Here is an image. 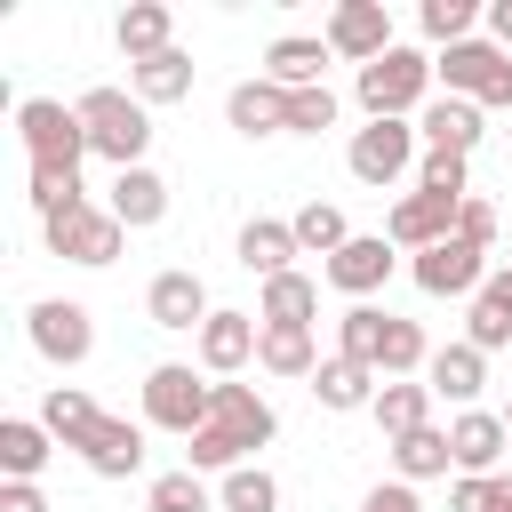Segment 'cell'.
<instances>
[{
    "instance_id": "1",
    "label": "cell",
    "mask_w": 512,
    "mask_h": 512,
    "mask_svg": "<svg viewBox=\"0 0 512 512\" xmlns=\"http://www.w3.org/2000/svg\"><path fill=\"white\" fill-rule=\"evenodd\" d=\"M72 112L88 128V152L112 160V176L144 168V152H152V104H136V88H88Z\"/></svg>"
},
{
    "instance_id": "2",
    "label": "cell",
    "mask_w": 512,
    "mask_h": 512,
    "mask_svg": "<svg viewBox=\"0 0 512 512\" xmlns=\"http://www.w3.org/2000/svg\"><path fill=\"white\" fill-rule=\"evenodd\" d=\"M432 80H440V72H432V56H424V48H384L376 64H360V72H352V96H360V112H368V120H408V112L432 96Z\"/></svg>"
},
{
    "instance_id": "3",
    "label": "cell",
    "mask_w": 512,
    "mask_h": 512,
    "mask_svg": "<svg viewBox=\"0 0 512 512\" xmlns=\"http://www.w3.org/2000/svg\"><path fill=\"white\" fill-rule=\"evenodd\" d=\"M208 408H216V384H208V376H192L184 360H160V368H144V424H152V432H176V440H192V432L208 424Z\"/></svg>"
},
{
    "instance_id": "4",
    "label": "cell",
    "mask_w": 512,
    "mask_h": 512,
    "mask_svg": "<svg viewBox=\"0 0 512 512\" xmlns=\"http://www.w3.org/2000/svg\"><path fill=\"white\" fill-rule=\"evenodd\" d=\"M432 72H440V96H472L480 112L512 104V56L496 40H456V48L432 56Z\"/></svg>"
},
{
    "instance_id": "5",
    "label": "cell",
    "mask_w": 512,
    "mask_h": 512,
    "mask_svg": "<svg viewBox=\"0 0 512 512\" xmlns=\"http://www.w3.org/2000/svg\"><path fill=\"white\" fill-rule=\"evenodd\" d=\"M16 136H24L32 168H80V160H88V128H80V112L56 104V96H24V104H16Z\"/></svg>"
},
{
    "instance_id": "6",
    "label": "cell",
    "mask_w": 512,
    "mask_h": 512,
    "mask_svg": "<svg viewBox=\"0 0 512 512\" xmlns=\"http://www.w3.org/2000/svg\"><path fill=\"white\" fill-rule=\"evenodd\" d=\"M416 144H424V136H416L408 120H368V128H352V144H344V168H352L360 184H376V192H384V184H400V176L424 160Z\"/></svg>"
},
{
    "instance_id": "7",
    "label": "cell",
    "mask_w": 512,
    "mask_h": 512,
    "mask_svg": "<svg viewBox=\"0 0 512 512\" xmlns=\"http://www.w3.org/2000/svg\"><path fill=\"white\" fill-rule=\"evenodd\" d=\"M24 336H32V352H40L48 368H80V360L96 352V320H88V304H72V296H40V304L24 312Z\"/></svg>"
},
{
    "instance_id": "8",
    "label": "cell",
    "mask_w": 512,
    "mask_h": 512,
    "mask_svg": "<svg viewBox=\"0 0 512 512\" xmlns=\"http://www.w3.org/2000/svg\"><path fill=\"white\" fill-rule=\"evenodd\" d=\"M40 232H48V256H64V264H88V272H96V264H112V256H120V240H128V224H120L112 208H96V200H88V208H64V216H48Z\"/></svg>"
},
{
    "instance_id": "9",
    "label": "cell",
    "mask_w": 512,
    "mask_h": 512,
    "mask_svg": "<svg viewBox=\"0 0 512 512\" xmlns=\"http://www.w3.org/2000/svg\"><path fill=\"white\" fill-rule=\"evenodd\" d=\"M320 40H328V56H344V64H376L384 48H400V40H392V16H384V0H336Z\"/></svg>"
},
{
    "instance_id": "10",
    "label": "cell",
    "mask_w": 512,
    "mask_h": 512,
    "mask_svg": "<svg viewBox=\"0 0 512 512\" xmlns=\"http://www.w3.org/2000/svg\"><path fill=\"white\" fill-rule=\"evenodd\" d=\"M392 264H400V248H392L384 232H352V240H344V248L320 264V280H328V288H344L352 304H368V296L392 280Z\"/></svg>"
},
{
    "instance_id": "11",
    "label": "cell",
    "mask_w": 512,
    "mask_h": 512,
    "mask_svg": "<svg viewBox=\"0 0 512 512\" xmlns=\"http://www.w3.org/2000/svg\"><path fill=\"white\" fill-rule=\"evenodd\" d=\"M208 312H216V304H208L200 272H184V264L152 272V288H144V320H152V328H168V336H200Z\"/></svg>"
},
{
    "instance_id": "12",
    "label": "cell",
    "mask_w": 512,
    "mask_h": 512,
    "mask_svg": "<svg viewBox=\"0 0 512 512\" xmlns=\"http://www.w3.org/2000/svg\"><path fill=\"white\" fill-rule=\"evenodd\" d=\"M408 272H416V288H424V296H480V280H488L496 264H488V248H472V240H456V232H448V240H440V248H424Z\"/></svg>"
},
{
    "instance_id": "13",
    "label": "cell",
    "mask_w": 512,
    "mask_h": 512,
    "mask_svg": "<svg viewBox=\"0 0 512 512\" xmlns=\"http://www.w3.org/2000/svg\"><path fill=\"white\" fill-rule=\"evenodd\" d=\"M256 344H264V320L256 312H208V328L192 336V352H200V376H240L248 360H256Z\"/></svg>"
},
{
    "instance_id": "14",
    "label": "cell",
    "mask_w": 512,
    "mask_h": 512,
    "mask_svg": "<svg viewBox=\"0 0 512 512\" xmlns=\"http://www.w3.org/2000/svg\"><path fill=\"white\" fill-rule=\"evenodd\" d=\"M208 432H224V440L248 456V448H272V440H280V416H272V400H264L256 384H216Z\"/></svg>"
},
{
    "instance_id": "15",
    "label": "cell",
    "mask_w": 512,
    "mask_h": 512,
    "mask_svg": "<svg viewBox=\"0 0 512 512\" xmlns=\"http://www.w3.org/2000/svg\"><path fill=\"white\" fill-rule=\"evenodd\" d=\"M456 208H464V200L400 192V200H392V216H384V240H392V248H408V256H424V248H440V240L456 232Z\"/></svg>"
},
{
    "instance_id": "16",
    "label": "cell",
    "mask_w": 512,
    "mask_h": 512,
    "mask_svg": "<svg viewBox=\"0 0 512 512\" xmlns=\"http://www.w3.org/2000/svg\"><path fill=\"white\" fill-rule=\"evenodd\" d=\"M96 480H136L144 472V424H128V416H96L88 424V440L72 448Z\"/></svg>"
},
{
    "instance_id": "17",
    "label": "cell",
    "mask_w": 512,
    "mask_h": 512,
    "mask_svg": "<svg viewBox=\"0 0 512 512\" xmlns=\"http://www.w3.org/2000/svg\"><path fill=\"white\" fill-rule=\"evenodd\" d=\"M448 448H456V472H464V480H488L496 456L512 448V432H504L496 408H456V416H448Z\"/></svg>"
},
{
    "instance_id": "18",
    "label": "cell",
    "mask_w": 512,
    "mask_h": 512,
    "mask_svg": "<svg viewBox=\"0 0 512 512\" xmlns=\"http://www.w3.org/2000/svg\"><path fill=\"white\" fill-rule=\"evenodd\" d=\"M416 136H424V152H464L472 160V144L488 136V112L472 96H432L424 120H416Z\"/></svg>"
},
{
    "instance_id": "19",
    "label": "cell",
    "mask_w": 512,
    "mask_h": 512,
    "mask_svg": "<svg viewBox=\"0 0 512 512\" xmlns=\"http://www.w3.org/2000/svg\"><path fill=\"white\" fill-rule=\"evenodd\" d=\"M424 384H432V400H456V408H472L480 392H488V352L480 344H440L432 360H424Z\"/></svg>"
},
{
    "instance_id": "20",
    "label": "cell",
    "mask_w": 512,
    "mask_h": 512,
    "mask_svg": "<svg viewBox=\"0 0 512 512\" xmlns=\"http://www.w3.org/2000/svg\"><path fill=\"white\" fill-rule=\"evenodd\" d=\"M224 120H232V136H288V88H272L264 72L256 80H240L232 96H224Z\"/></svg>"
},
{
    "instance_id": "21",
    "label": "cell",
    "mask_w": 512,
    "mask_h": 512,
    "mask_svg": "<svg viewBox=\"0 0 512 512\" xmlns=\"http://www.w3.org/2000/svg\"><path fill=\"white\" fill-rule=\"evenodd\" d=\"M464 344L512 352V264H496V272L480 280V296H472V312H464Z\"/></svg>"
},
{
    "instance_id": "22",
    "label": "cell",
    "mask_w": 512,
    "mask_h": 512,
    "mask_svg": "<svg viewBox=\"0 0 512 512\" xmlns=\"http://www.w3.org/2000/svg\"><path fill=\"white\" fill-rule=\"evenodd\" d=\"M104 208H112L128 232H152V224L168 216V176H160V168H120L112 192H104Z\"/></svg>"
},
{
    "instance_id": "23",
    "label": "cell",
    "mask_w": 512,
    "mask_h": 512,
    "mask_svg": "<svg viewBox=\"0 0 512 512\" xmlns=\"http://www.w3.org/2000/svg\"><path fill=\"white\" fill-rule=\"evenodd\" d=\"M232 256H240V272L280 280V272H296L288 256H304V248H296V232H288L280 216H248V224H240V240H232Z\"/></svg>"
},
{
    "instance_id": "24",
    "label": "cell",
    "mask_w": 512,
    "mask_h": 512,
    "mask_svg": "<svg viewBox=\"0 0 512 512\" xmlns=\"http://www.w3.org/2000/svg\"><path fill=\"white\" fill-rule=\"evenodd\" d=\"M112 40H120V56H128V64H152V56H168V48H176V16H168L160 0H128V8H120V24H112Z\"/></svg>"
},
{
    "instance_id": "25",
    "label": "cell",
    "mask_w": 512,
    "mask_h": 512,
    "mask_svg": "<svg viewBox=\"0 0 512 512\" xmlns=\"http://www.w3.org/2000/svg\"><path fill=\"white\" fill-rule=\"evenodd\" d=\"M328 64H336L328 40H304V32H280V40L264 48V80H272V88H328V80H320Z\"/></svg>"
},
{
    "instance_id": "26",
    "label": "cell",
    "mask_w": 512,
    "mask_h": 512,
    "mask_svg": "<svg viewBox=\"0 0 512 512\" xmlns=\"http://www.w3.org/2000/svg\"><path fill=\"white\" fill-rule=\"evenodd\" d=\"M376 392H384V376H376V368H360V360H344V352H328V360H320V376H312V400H320V408H336V416L376 408Z\"/></svg>"
},
{
    "instance_id": "27",
    "label": "cell",
    "mask_w": 512,
    "mask_h": 512,
    "mask_svg": "<svg viewBox=\"0 0 512 512\" xmlns=\"http://www.w3.org/2000/svg\"><path fill=\"white\" fill-rule=\"evenodd\" d=\"M48 456H56V432L40 416H0V480H40Z\"/></svg>"
},
{
    "instance_id": "28",
    "label": "cell",
    "mask_w": 512,
    "mask_h": 512,
    "mask_svg": "<svg viewBox=\"0 0 512 512\" xmlns=\"http://www.w3.org/2000/svg\"><path fill=\"white\" fill-rule=\"evenodd\" d=\"M256 320H264V328H312V320H320V280H304V272H280V280H264V296H256Z\"/></svg>"
},
{
    "instance_id": "29",
    "label": "cell",
    "mask_w": 512,
    "mask_h": 512,
    "mask_svg": "<svg viewBox=\"0 0 512 512\" xmlns=\"http://www.w3.org/2000/svg\"><path fill=\"white\" fill-rule=\"evenodd\" d=\"M376 432L384 440H400V432H424L432 424V384H416V376H384V392H376Z\"/></svg>"
},
{
    "instance_id": "30",
    "label": "cell",
    "mask_w": 512,
    "mask_h": 512,
    "mask_svg": "<svg viewBox=\"0 0 512 512\" xmlns=\"http://www.w3.org/2000/svg\"><path fill=\"white\" fill-rule=\"evenodd\" d=\"M392 448V472L416 488V480H440L448 464H456V448H448V424H424V432H400V440H384Z\"/></svg>"
},
{
    "instance_id": "31",
    "label": "cell",
    "mask_w": 512,
    "mask_h": 512,
    "mask_svg": "<svg viewBox=\"0 0 512 512\" xmlns=\"http://www.w3.org/2000/svg\"><path fill=\"white\" fill-rule=\"evenodd\" d=\"M192 56L184 48H168V56H152V64H128V88H136V104H184L192 96Z\"/></svg>"
},
{
    "instance_id": "32",
    "label": "cell",
    "mask_w": 512,
    "mask_h": 512,
    "mask_svg": "<svg viewBox=\"0 0 512 512\" xmlns=\"http://www.w3.org/2000/svg\"><path fill=\"white\" fill-rule=\"evenodd\" d=\"M256 368H264V376H288V384H296V376L312 384V376H320V344H312V328H264Z\"/></svg>"
},
{
    "instance_id": "33",
    "label": "cell",
    "mask_w": 512,
    "mask_h": 512,
    "mask_svg": "<svg viewBox=\"0 0 512 512\" xmlns=\"http://www.w3.org/2000/svg\"><path fill=\"white\" fill-rule=\"evenodd\" d=\"M288 232H296V248H304V256H320V264L352 240V224H344V208H336V200H304V208L288 216Z\"/></svg>"
},
{
    "instance_id": "34",
    "label": "cell",
    "mask_w": 512,
    "mask_h": 512,
    "mask_svg": "<svg viewBox=\"0 0 512 512\" xmlns=\"http://www.w3.org/2000/svg\"><path fill=\"white\" fill-rule=\"evenodd\" d=\"M96 416H104V408H96V400H88L80 384H48V400H40V424L56 432V448H80Z\"/></svg>"
},
{
    "instance_id": "35",
    "label": "cell",
    "mask_w": 512,
    "mask_h": 512,
    "mask_svg": "<svg viewBox=\"0 0 512 512\" xmlns=\"http://www.w3.org/2000/svg\"><path fill=\"white\" fill-rule=\"evenodd\" d=\"M144 512H224V504L208 496V480H200L192 464H176V472H152V488H144Z\"/></svg>"
},
{
    "instance_id": "36",
    "label": "cell",
    "mask_w": 512,
    "mask_h": 512,
    "mask_svg": "<svg viewBox=\"0 0 512 512\" xmlns=\"http://www.w3.org/2000/svg\"><path fill=\"white\" fill-rule=\"evenodd\" d=\"M384 328H392V312L352 304V312L336 320V352H344V360H360V368H376V360H384Z\"/></svg>"
},
{
    "instance_id": "37",
    "label": "cell",
    "mask_w": 512,
    "mask_h": 512,
    "mask_svg": "<svg viewBox=\"0 0 512 512\" xmlns=\"http://www.w3.org/2000/svg\"><path fill=\"white\" fill-rule=\"evenodd\" d=\"M216 504H224V512H280V480H272L264 464H240V472H224Z\"/></svg>"
},
{
    "instance_id": "38",
    "label": "cell",
    "mask_w": 512,
    "mask_h": 512,
    "mask_svg": "<svg viewBox=\"0 0 512 512\" xmlns=\"http://www.w3.org/2000/svg\"><path fill=\"white\" fill-rule=\"evenodd\" d=\"M424 360H432V344H424V328L392 312V328H384V360H376V376H424Z\"/></svg>"
},
{
    "instance_id": "39",
    "label": "cell",
    "mask_w": 512,
    "mask_h": 512,
    "mask_svg": "<svg viewBox=\"0 0 512 512\" xmlns=\"http://www.w3.org/2000/svg\"><path fill=\"white\" fill-rule=\"evenodd\" d=\"M416 24H424V40H432V48H456V40H472L480 8H472V0H424V8H416Z\"/></svg>"
},
{
    "instance_id": "40",
    "label": "cell",
    "mask_w": 512,
    "mask_h": 512,
    "mask_svg": "<svg viewBox=\"0 0 512 512\" xmlns=\"http://www.w3.org/2000/svg\"><path fill=\"white\" fill-rule=\"evenodd\" d=\"M416 192L472 200V160H464V152H424V160H416Z\"/></svg>"
},
{
    "instance_id": "41",
    "label": "cell",
    "mask_w": 512,
    "mask_h": 512,
    "mask_svg": "<svg viewBox=\"0 0 512 512\" xmlns=\"http://www.w3.org/2000/svg\"><path fill=\"white\" fill-rule=\"evenodd\" d=\"M32 208H40V224H48V216H64V208H88L80 168H32Z\"/></svg>"
},
{
    "instance_id": "42",
    "label": "cell",
    "mask_w": 512,
    "mask_h": 512,
    "mask_svg": "<svg viewBox=\"0 0 512 512\" xmlns=\"http://www.w3.org/2000/svg\"><path fill=\"white\" fill-rule=\"evenodd\" d=\"M336 128V88H288V136Z\"/></svg>"
},
{
    "instance_id": "43",
    "label": "cell",
    "mask_w": 512,
    "mask_h": 512,
    "mask_svg": "<svg viewBox=\"0 0 512 512\" xmlns=\"http://www.w3.org/2000/svg\"><path fill=\"white\" fill-rule=\"evenodd\" d=\"M448 512H512V480H504V472H488V480H464V472H456Z\"/></svg>"
},
{
    "instance_id": "44",
    "label": "cell",
    "mask_w": 512,
    "mask_h": 512,
    "mask_svg": "<svg viewBox=\"0 0 512 512\" xmlns=\"http://www.w3.org/2000/svg\"><path fill=\"white\" fill-rule=\"evenodd\" d=\"M456 240L496 248V208H488V200H464V208H456Z\"/></svg>"
},
{
    "instance_id": "45",
    "label": "cell",
    "mask_w": 512,
    "mask_h": 512,
    "mask_svg": "<svg viewBox=\"0 0 512 512\" xmlns=\"http://www.w3.org/2000/svg\"><path fill=\"white\" fill-rule=\"evenodd\" d=\"M360 512H424V504H416V488H408V480H384V488H368V496H360Z\"/></svg>"
},
{
    "instance_id": "46",
    "label": "cell",
    "mask_w": 512,
    "mask_h": 512,
    "mask_svg": "<svg viewBox=\"0 0 512 512\" xmlns=\"http://www.w3.org/2000/svg\"><path fill=\"white\" fill-rule=\"evenodd\" d=\"M0 512H48L40 480H0Z\"/></svg>"
},
{
    "instance_id": "47",
    "label": "cell",
    "mask_w": 512,
    "mask_h": 512,
    "mask_svg": "<svg viewBox=\"0 0 512 512\" xmlns=\"http://www.w3.org/2000/svg\"><path fill=\"white\" fill-rule=\"evenodd\" d=\"M488 40L512 56V0H488Z\"/></svg>"
},
{
    "instance_id": "48",
    "label": "cell",
    "mask_w": 512,
    "mask_h": 512,
    "mask_svg": "<svg viewBox=\"0 0 512 512\" xmlns=\"http://www.w3.org/2000/svg\"><path fill=\"white\" fill-rule=\"evenodd\" d=\"M504 432H512V408H504Z\"/></svg>"
},
{
    "instance_id": "49",
    "label": "cell",
    "mask_w": 512,
    "mask_h": 512,
    "mask_svg": "<svg viewBox=\"0 0 512 512\" xmlns=\"http://www.w3.org/2000/svg\"><path fill=\"white\" fill-rule=\"evenodd\" d=\"M504 264H512V256H504Z\"/></svg>"
}]
</instances>
